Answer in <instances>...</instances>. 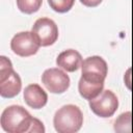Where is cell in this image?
Segmentation results:
<instances>
[{
  "label": "cell",
  "mask_w": 133,
  "mask_h": 133,
  "mask_svg": "<svg viewBox=\"0 0 133 133\" xmlns=\"http://www.w3.org/2000/svg\"><path fill=\"white\" fill-rule=\"evenodd\" d=\"M1 128L8 133H44L43 123L30 115V113L20 105L6 107L0 118Z\"/></svg>",
  "instance_id": "obj_1"
},
{
  "label": "cell",
  "mask_w": 133,
  "mask_h": 133,
  "mask_svg": "<svg viewBox=\"0 0 133 133\" xmlns=\"http://www.w3.org/2000/svg\"><path fill=\"white\" fill-rule=\"evenodd\" d=\"M53 124L58 133H75L82 127L83 114L78 106L64 105L55 112Z\"/></svg>",
  "instance_id": "obj_2"
},
{
  "label": "cell",
  "mask_w": 133,
  "mask_h": 133,
  "mask_svg": "<svg viewBox=\"0 0 133 133\" xmlns=\"http://www.w3.org/2000/svg\"><path fill=\"white\" fill-rule=\"evenodd\" d=\"M21 88V78L14 71L11 61L5 56H0V96L8 99L14 98L19 95Z\"/></svg>",
  "instance_id": "obj_3"
},
{
  "label": "cell",
  "mask_w": 133,
  "mask_h": 133,
  "mask_svg": "<svg viewBox=\"0 0 133 133\" xmlns=\"http://www.w3.org/2000/svg\"><path fill=\"white\" fill-rule=\"evenodd\" d=\"M89 107L96 115L100 117H110L118 107V100L113 91L106 89L96 98L89 100Z\"/></svg>",
  "instance_id": "obj_4"
},
{
  "label": "cell",
  "mask_w": 133,
  "mask_h": 133,
  "mask_svg": "<svg viewBox=\"0 0 133 133\" xmlns=\"http://www.w3.org/2000/svg\"><path fill=\"white\" fill-rule=\"evenodd\" d=\"M42 47L53 45L58 38V28L49 18H39L35 21L31 31Z\"/></svg>",
  "instance_id": "obj_5"
},
{
  "label": "cell",
  "mask_w": 133,
  "mask_h": 133,
  "mask_svg": "<svg viewBox=\"0 0 133 133\" xmlns=\"http://www.w3.org/2000/svg\"><path fill=\"white\" fill-rule=\"evenodd\" d=\"M41 45L34 37L32 32L22 31L17 33L10 42L12 52L21 57H28L36 54Z\"/></svg>",
  "instance_id": "obj_6"
},
{
  "label": "cell",
  "mask_w": 133,
  "mask_h": 133,
  "mask_svg": "<svg viewBox=\"0 0 133 133\" xmlns=\"http://www.w3.org/2000/svg\"><path fill=\"white\" fill-rule=\"evenodd\" d=\"M42 82L52 94H62L70 87V77L58 68L46 70L42 75Z\"/></svg>",
  "instance_id": "obj_7"
},
{
  "label": "cell",
  "mask_w": 133,
  "mask_h": 133,
  "mask_svg": "<svg viewBox=\"0 0 133 133\" xmlns=\"http://www.w3.org/2000/svg\"><path fill=\"white\" fill-rule=\"evenodd\" d=\"M105 78L91 75V74H81V78L78 84V90L82 98L86 100H91L96 98L99 94L103 91Z\"/></svg>",
  "instance_id": "obj_8"
},
{
  "label": "cell",
  "mask_w": 133,
  "mask_h": 133,
  "mask_svg": "<svg viewBox=\"0 0 133 133\" xmlns=\"http://www.w3.org/2000/svg\"><path fill=\"white\" fill-rule=\"evenodd\" d=\"M24 100L29 107L33 109H41L47 104L48 95L38 84L33 83L25 87Z\"/></svg>",
  "instance_id": "obj_9"
},
{
  "label": "cell",
  "mask_w": 133,
  "mask_h": 133,
  "mask_svg": "<svg viewBox=\"0 0 133 133\" xmlns=\"http://www.w3.org/2000/svg\"><path fill=\"white\" fill-rule=\"evenodd\" d=\"M82 62L83 60H82L81 54L74 49H68L62 51L61 53L58 54L56 58L57 66L71 73L80 69L82 65Z\"/></svg>",
  "instance_id": "obj_10"
},
{
  "label": "cell",
  "mask_w": 133,
  "mask_h": 133,
  "mask_svg": "<svg viewBox=\"0 0 133 133\" xmlns=\"http://www.w3.org/2000/svg\"><path fill=\"white\" fill-rule=\"evenodd\" d=\"M108 66L106 61L100 56H90L83 60L81 65V74H91L106 79Z\"/></svg>",
  "instance_id": "obj_11"
},
{
  "label": "cell",
  "mask_w": 133,
  "mask_h": 133,
  "mask_svg": "<svg viewBox=\"0 0 133 133\" xmlns=\"http://www.w3.org/2000/svg\"><path fill=\"white\" fill-rule=\"evenodd\" d=\"M114 131L118 133L131 132V112L122 113L114 122Z\"/></svg>",
  "instance_id": "obj_12"
},
{
  "label": "cell",
  "mask_w": 133,
  "mask_h": 133,
  "mask_svg": "<svg viewBox=\"0 0 133 133\" xmlns=\"http://www.w3.org/2000/svg\"><path fill=\"white\" fill-rule=\"evenodd\" d=\"M43 0H17V5L20 11L31 15L36 12L42 6Z\"/></svg>",
  "instance_id": "obj_13"
},
{
  "label": "cell",
  "mask_w": 133,
  "mask_h": 133,
  "mask_svg": "<svg viewBox=\"0 0 133 133\" xmlns=\"http://www.w3.org/2000/svg\"><path fill=\"white\" fill-rule=\"evenodd\" d=\"M50 7L59 14L68 12L74 5L75 0H48Z\"/></svg>",
  "instance_id": "obj_14"
},
{
  "label": "cell",
  "mask_w": 133,
  "mask_h": 133,
  "mask_svg": "<svg viewBox=\"0 0 133 133\" xmlns=\"http://www.w3.org/2000/svg\"><path fill=\"white\" fill-rule=\"evenodd\" d=\"M103 0H80V2L87 7H96L101 4Z\"/></svg>",
  "instance_id": "obj_15"
}]
</instances>
